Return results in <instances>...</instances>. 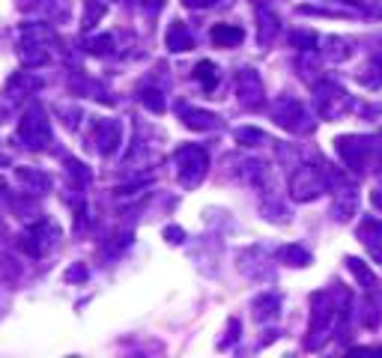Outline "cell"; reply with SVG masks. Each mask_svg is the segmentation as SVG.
<instances>
[{"instance_id":"1","label":"cell","mask_w":382,"mask_h":358,"mask_svg":"<svg viewBox=\"0 0 382 358\" xmlns=\"http://www.w3.org/2000/svg\"><path fill=\"white\" fill-rule=\"evenodd\" d=\"M18 134L27 141V147H42L45 141H48V120L42 117V110L39 108H33L30 114L21 120V129Z\"/></svg>"},{"instance_id":"2","label":"cell","mask_w":382,"mask_h":358,"mask_svg":"<svg viewBox=\"0 0 382 358\" xmlns=\"http://www.w3.org/2000/svg\"><path fill=\"white\" fill-rule=\"evenodd\" d=\"M212 42L221 45V48H233V45H239L242 42V30L239 27H227V24H221L212 30Z\"/></svg>"},{"instance_id":"3","label":"cell","mask_w":382,"mask_h":358,"mask_svg":"<svg viewBox=\"0 0 382 358\" xmlns=\"http://www.w3.org/2000/svg\"><path fill=\"white\" fill-rule=\"evenodd\" d=\"M167 45H171L174 51L191 48V39H188V33L183 30V24H174V27H171V33H167Z\"/></svg>"},{"instance_id":"5","label":"cell","mask_w":382,"mask_h":358,"mask_svg":"<svg viewBox=\"0 0 382 358\" xmlns=\"http://www.w3.org/2000/svg\"><path fill=\"white\" fill-rule=\"evenodd\" d=\"M188 6H209V3H215V0H185Z\"/></svg>"},{"instance_id":"4","label":"cell","mask_w":382,"mask_h":358,"mask_svg":"<svg viewBox=\"0 0 382 358\" xmlns=\"http://www.w3.org/2000/svg\"><path fill=\"white\" fill-rule=\"evenodd\" d=\"M194 75L200 78V81H204V87H206V90L215 87V66H212V63H206V60H204V63L197 66V72H194Z\"/></svg>"}]
</instances>
